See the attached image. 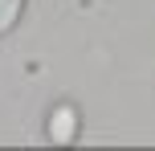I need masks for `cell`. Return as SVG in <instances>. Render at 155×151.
<instances>
[{"mask_svg": "<svg viewBox=\"0 0 155 151\" xmlns=\"http://www.w3.org/2000/svg\"><path fill=\"white\" fill-rule=\"evenodd\" d=\"M53 143H74V135H78V110L70 102H61V106H53V114H49V131H45Z\"/></svg>", "mask_w": 155, "mask_h": 151, "instance_id": "1", "label": "cell"}, {"mask_svg": "<svg viewBox=\"0 0 155 151\" xmlns=\"http://www.w3.org/2000/svg\"><path fill=\"white\" fill-rule=\"evenodd\" d=\"M21 8H25V0H0V37L21 21Z\"/></svg>", "mask_w": 155, "mask_h": 151, "instance_id": "2", "label": "cell"}]
</instances>
